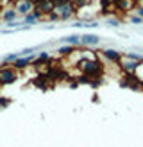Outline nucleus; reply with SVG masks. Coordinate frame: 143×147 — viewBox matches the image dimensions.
Returning a JSON list of instances; mask_svg holds the SVG:
<instances>
[{
    "label": "nucleus",
    "mask_w": 143,
    "mask_h": 147,
    "mask_svg": "<svg viewBox=\"0 0 143 147\" xmlns=\"http://www.w3.org/2000/svg\"><path fill=\"white\" fill-rule=\"evenodd\" d=\"M81 70L86 74V76L95 77V76H98V74H100L102 67H100L98 61H82V63H81Z\"/></svg>",
    "instance_id": "nucleus-1"
},
{
    "label": "nucleus",
    "mask_w": 143,
    "mask_h": 147,
    "mask_svg": "<svg viewBox=\"0 0 143 147\" xmlns=\"http://www.w3.org/2000/svg\"><path fill=\"white\" fill-rule=\"evenodd\" d=\"M54 11L52 0H38L36 2V13L38 14H50Z\"/></svg>",
    "instance_id": "nucleus-2"
},
{
    "label": "nucleus",
    "mask_w": 143,
    "mask_h": 147,
    "mask_svg": "<svg viewBox=\"0 0 143 147\" xmlns=\"http://www.w3.org/2000/svg\"><path fill=\"white\" fill-rule=\"evenodd\" d=\"M14 79H16V74L13 68H0V84L13 83Z\"/></svg>",
    "instance_id": "nucleus-3"
},
{
    "label": "nucleus",
    "mask_w": 143,
    "mask_h": 147,
    "mask_svg": "<svg viewBox=\"0 0 143 147\" xmlns=\"http://www.w3.org/2000/svg\"><path fill=\"white\" fill-rule=\"evenodd\" d=\"M16 9H18V13H29V9H31V2L20 0V2L16 4Z\"/></svg>",
    "instance_id": "nucleus-4"
},
{
    "label": "nucleus",
    "mask_w": 143,
    "mask_h": 147,
    "mask_svg": "<svg viewBox=\"0 0 143 147\" xmlns=\"http://www.w3.org/2000/svg\"><path fill=\"white\" fill-rule=\"evenodd\" d=\"M106 56H107V57H111V59H118V57H120L118 54H114V52H109V50H106Z\"/></svg>",
    "instance_id": "nucleus-5"
}]
</instances>
